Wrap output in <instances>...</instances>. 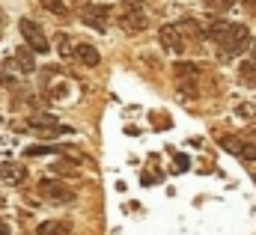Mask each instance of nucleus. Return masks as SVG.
Wrapping results in <instances>:
<instances>
[{"mask_svg":"<svg viewBox=\"0 0 256 235\" xmlns=\"http://www.w3.org/2000/svg\"><path fill=\"white\" fill-rule=\"evenodd\" d=\"M179 30H182V36H191V39H208V30L206 27H200V21H194V18H182L179 21Z\"/></svg>","mask_w":256,"mask_h":235,"instance_id":"obj_10","label":"nucleus"},{"mask_svg":"<svg viewBox=\"0 0 256 235\" xmlns=\"http://www.w3.org/2000/svg\"><path fill=\"white\" fill-rule=\"evenodd\" d=\"M68 232H72V226L66 220H42L36 226V235H68Z\"/></svg>","mask_w":256,"mask_h":235,"instance_id":"obj_11","label":"nucleus"},{"mask_svg":"<svg viewBox=\"0 0 256 235\" xmlns=\"http://www.w3.org/2000/svg\"><path fill=\"white\" fill-rule=\"evenodd\" d=\"M18 30H21V39L27 42V48H33L36 54H48V51H51V39L45 36V30H42L36 21L21 18V21H18Z\"/></svg>","mask_w":256,"mask_h":235,"instance_id":"obj_4","label":"nucleus"},{"mask_svg":"<svg viewBox=\"0 0 256 235\" xmlns=\"http://www.w3.org/2000/svg\"><path fill=\"white\" fill-rule=\"evenodd\" d=\"M248 48H250V30H248V24H232L230 27V36L220 42V60L244 54Z\"/></svg>","mask_w":256,"mask_h":235,"instance_id":"obj_3","label":"nucleus"},{"mask_svg":"<svg viewBox=\"0 0 256 235\" xmlns=\"http://www.w3.org/2000/svg\"><path fill=\"white\" fill-rule=\"evenodd\" d=\"M236 114H238L242 119H254L256 116V104H250V102H248V104H238Z\"/></svg>","mask_w":256,"mask_h":235,"instance_id":"obj_21","label":"nucleus"},{"mask_svg":"<svg viewBox=\"0 0 256 235\" xmlns=\"http://www.w3.org/2000/svg\"><path fill=\"white\" fill-rule=\"evenodd\" d=\"M51 152H57V146H48V143H45V146H30V149H27L30 158H36V155H51Z\"/></svg>","mask_w":256,"mask_h":235,"instance_id":"obj_20","label":"nucleus"},{"mask_svg":"<svg viewBox=\"0 0 256 235\" xmlns=\"http://www.w3.org/2000/svg\"><path fill=\"white\" fill-rule=\"evenodd\" d=\"M0 235H9V230H6V226H3V220H0Z\"/></svg>","mask_w":256,"mask_h":235,"instance_id":"obj_25","label":"nucleus"},{"mask_svg":"<svg viewBox=\"0 0 256 235\" xmlns=\"http://www.w3.org/2000/svg\"><path fill=\"white\" fill-rule=\"evenodd\" d=\"M206 3H208V6H212V3H214V0H206Z\"/></svg>","mask_w":256,"mask_h":235,"instance_id":"obj_26","label":"nucleus"},{"mask_svg":"<svg viewBox=\"0 0 256 235\" xmlns=\"http://www.w3.org/2000/svg\"><path fill=\"white\" fill-rule=\"evenodd\" d=\"M173 72H176V78H196L200 74V66L196 62H188V60H179L173 66Z\"/></svg>","mask_w":256,"mask_h":235,"instance_id":"obj_14","label":"nucleus"},{"mask_svg":"<svg viewBox=\"0 0 256 235\" xmlns=\"http://www.w3.org/2000/svg\"><path fill=\"white\" fill-rule=\"evenodd\" d=\"M0 24H3V12H0Z\"/></svg>","mask_w":256,"mask_h":235,"instance_id":"obj_27","label":"nucleus"},{"mask_svg":"<svg viewBox=\"0 0 256 235\" xmlns=\"http://www.w3.org/2000/svg\"><path fill=\"white\" fill-rule=\"evenodd\" d=\"M220 143H224V149H226V152H232V155H242V149H244V143H242L238 137H224Z\"/></svg>","mask_w":256,"mask_h":235,"instance_id":"obj_18","label":"nucleus"},{"mask_svg":"<svg viewBox=\"0 0 256 235\" xmlns=\"http://www.w3.org/2000/svg\"><path fill=\"white\" fill-rule=\"evenodd\" d=\"M176 90H179V98H182V102H196V98H200V90H196V84H185V80H179V86H176Z\"/></svg>","mask_w":256,"mask_h":235,"instance_id":"obj_15","label":"nucleus"},{"mask_svg":"<svg viewBox=\"0 0 256 235\" xmlns=\"http://www.w3.org/2000/svg\"><path fill=\"white\" fill-rule=\"evenodd\" d=\"M33 54H36V51H33V48H27V45L15 51V62H18L21 74H33V72H36V60H33Z\"/></svg>","mask_w":256,"mask_h":235,"instance_id":"obj_9","label":"nucleus"},{"mask_svg":"<svg viewBox=\"0 0 256 235\" xmlns=\"http://www.w3.org/2000/svg\"><path fill=\"white\" fill-rule=\"evenodd\" d=\"M54 173H57V176H78V170H74L72 164H66V161H57V164H54Z\"/></svg>","mask_w":256,"mask_h":235,"instance_id":"obj_19","label":"nucleus"},{"mask_svg":"<svg viewBox=\"0 0 256 235\" xmlns=\"http://www.w3.org/2000/svg\"><path fill=\"white\" fill-rule=\"evenodd\" d=\"M116 21H120V27H122L126 33H143V30L149 27V21H146V12H143L140 0H126V3L120 6Z\"/></svg>","mask_w":256,"mask_h":235,"instance_id":"obj_1","label":"nucleus"},{"mask_svg":"<svg viewBox=\"0 0 256 235\" xmlns=\"http://www.w3.org/2000/svg\"><path fill=\"white\" fill-rule=\"evenodd\" d=\"M158 42H161V48L170 51V54H182V51H185V36H182L179 24H164V27L158 30Z\"/></svg>","mask_w":256,"mask_h":235,"instance_id":"obj_6","label":"nucleus"},{"mask_svg":"<svg viewBox=\"0 0 256 235\" xmlns=\"http://www.w3.org/2000/svg\"><path fill=\"white\" fill-rule=\"evenodd\" d=\"M74 60H78L80 66H86V68H96V66L102 62V54H98V48H96V45L80 42V45H74Z\"/></svg>","mask_w":256,"mask_h":235,"instance_id":"obj_7","label":"nucleus"},{"mask_svg":"<svg viewBox=\"0 0 256 235\" xmlns=\"http://www.w3.org/2000/svg\"><path fill=\"white\" fill-rule=\"evenodd\" d=\"M110 15H114V6H110V3H84V6L78 9L80 24H86V27H92V30H98V33L108 30Z\"/></svg>","mask_w":256,"mask_h":235,"instance_id":"obj_2","label":"nucleus"},{"mask_svg":"<svg viewBox=\"0 0 256 235\" xmlns=\"http://www.w3.org/2000/svg\"><path fill=\"white\" fill-rule=\"evenodd\" d=\"M57 51H60V57H74V48L66 33H57Z\"/></svg>","mask_w":256,"mask_h":235,"instance_id":"obj_17","label":"nucleus"},{"mask_svg":"<svg viewBox=\"0 0 256 235\" xmlns=\"http://www.w3.org/2000/svg\"><path fill=\"white\" fill-rule=\"evenodd\" d=\"M66 92H68V86H66V84H57V86H51V98H63Z\"/></svg>","mask_w":256,"mask_h":235,"instance_id":"obj_22","label":"nucleus"},{"mask_svg":"<svg viewBox=\"0 0 256 235\" xmlns=\"http://www.w3.org/2000/svg\"><path fill=\"white\" fill-rule=\"evenodd\" d=\"M238 78H242V84L256 86V60H244V62H242V68H238Z\"/></svg>","mask_w":256,"mask_h":235,"instance_id":"obj_13","label":"nucleus"},{"mask_svg":"<svg viewBox=\"0 0 256 235\" xmlns=\"http://www.w3.org/2000/svg\"><path fill=\"white\" fill-rule=\"evenodd\" d=\"M0 178H3L6 184H21V182L27 178V167L6 161V164H0Z\"/></svg>","mask_w":256,"mask_h":235,"instance_id":"obj_8","label":"nucleus"},{"mask_svg":"<svg viewBox=\"0 0 256 235\" xmlns=\"http://www.w3.org/2000/svg\"><path fill=\"white\" fill-rule=\"evenodd\" d=\"M212 6H214V9H220V12H226V9H232V6H236V0H214Z\"/></svg>","mask_w":256,"mask_h":235,"instance_id":"obj_23","label":"nucleus"},{"mask_svg":"<svg viewBox=\"0 0 256 235\" xmlns=\"http://www.w3.org/2000/svg\"><path fill=\"white\" fill-rule=\"evenodd\" d=\"M242 3H244V6H248L250 12H256V0H242Z\"/></svg>","mask_w":256,"mask_h":235,"instance_id":"obj_24","label":"nucleus"},{"mask_svg":"<svg viewBox=\"0 0 256 235\" xmlns=\"http://www.w3.org/2000/svg\"><path fill=\"white\" fill-rule=\"evenodd\" d=\"M42 3V9H48L51 15H57V18H63V15H68V6H66L63 0H39Z\"/></svg>","mask_w":256,"mask_h":235,"instance_id":"obj_16","label":"nucleus"},{"mask_svg":"<svg viewBox=\"0 0 256 235\" xmlns=\"http://www.w3.org/2000/svg\"><path fill=\"white\" fill-rule=\"evenodd\" d=\"M39 196L45 202H54V206H66L74 200V190H68L60 178H51V176H42L39 178Z\"/></svg>","mask_w":256,"mask_h":235,"instance_id":"obj_5","label":"nucleus"},{"mask_svg":"<svg viewBox=\"0 0 256 235\" xmlns=\"http://www.w3.org/2000/svg\"><path fill=\"white\" fill-rule=\"evenodd\" d=\"M230 27H232L230 21H224V18H212V24H208L206 30H208V39H214V42L220 45V42L230 36Z\"/></svg>","mask_w":256,"mask_h":235,"instance_id":"obj_12","label":"nucleus"}]
</instances>
